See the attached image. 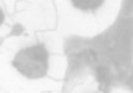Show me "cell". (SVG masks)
<instances>
[{"label":"cell","mask_w":133,"mask_h":93,"mask_svg":"<svg viewBox=\"0 0 133 93\" xmlns=\"http://www.w3.org/2000/svg\"><path fill=\"white\" fill-rule=\"evenodd\" d=\"M12 65L28 78H43L48 70V52L43 44L28 46L18 51Z\"/></svg>","instance_id":"obj_1"},{"label":"cell","mask_w":133,"mask_h":93,"mask_svg":"<svg viewBox=\"0 0 133 93\" xmlns=\"http://www.w3.org/2000/svg\"><path fill=\"white\" fill-rule=\"evenodd\" d=\"M73 6L80 10H95L103 4L104 0H71Z\"/></svg>","instance_id":"obj_2"},{"label":"cell","mask_w":133,"mask_h":93,"mask_svg":"<svg viewBox=\"0 0 133 93\" xmlns=\"http://www.w3.org/2000/svg\"><path fill=\"white\" fill-rule=\"evenodd\" d=\"M4 20H5V14L3 12L2 8H0V26L4 23Z\"/></svg>","instance_id":"obj_3"},{"label":"cell","mask_w":133,"mask_h":93,"mask_svg":"<svg viewBox=\"0 0 133 93\" xmlns=\"http://www.w3.org/2000/svg\"><path fill=\"white\" fill-rule=\"evenodd\" d=\"M2 40H3V39H2V38H0V43L2 42Z\"/></svg>","instance_id":"obj_4"}]
</instances>
